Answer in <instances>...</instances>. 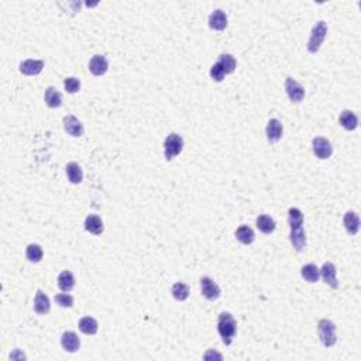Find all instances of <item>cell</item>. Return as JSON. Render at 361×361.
<instances>
[{"mask_svg": "<svg viewBox=\"0 0 361 361\" xmlns=\"http://www.w3.org/2000/svg\"><path fill=\"white\" fill-rule=\"evenodd\" d=\"M217 331L223 339L224 344H231V341L236 336L237 331V322L234 321L233 315L229 312H223L219 315V321H217Z\"/></svg>", "mask_w": 361, "mask_h": 361, "instance_id": "cell-1", "label": "cell"}, {"mask_svg": "<svg viewBox=\"0 0 361 361\" xmlns=\"http://www.w3.org/2000/svg\"><path fill=\"white\" fill-rule=\"evenodd\" d=\"M326 34H327V24L325 21H318L315 24V27L312 29L311 37L308 41V51L311 54H316L319 51Z\"/></svg>", "mask_w": 361, "mask_h": 361, "instance_id": "cell-2", "label": "cell"}, {"mask_svg": "<svg viewBox=\"0 0 361 361\" xmlns=\"http://www.w3.org/2000/svg\"><path fill=\"white\" fill-rule=\"evenodd\" d=\"M319 327V337L325 347H331L336 344L337 336H336V325L329 319H322L318 325Z\"/></svg>", "mask_w": 361, "mask_h": 361, "instance_id": "cell-3", "label": "cell"}, {"mask_svg": "<svg viewBox=\"0 0 361 361\" xmlns=\"http://www.w3.org/2000/svg\"><path fill=\"white\" fill-rule=\"evenodd\" d=\"M183 148V139L177 133H171L170 136L164 141V154L165 160L171 161L175 158Z\"/></svg>", "mask_w": 361, "mask_h": 361, "instance_id": "cell-4", "label": "cell"}, {"mask_svg": "<svg viewBox=\"0 0 361 361\" xmlns=\"http://www.w3.org/2000/svg\"><path fill=\"white\" fill-rule=\"evenodd\" d=\"M201 289L202 295L209 301H216L221 293L219 285L209 277H203L201 280Z\"/></svg>", "mask_w": 361, "mask_h": 361, "instance_id": "cell-5", "label": "cell"}, {"mask_svg": "<svg viewBox=\"0 0 361 361\" xmlns=\"http://www.w3.org/2000/svg\"><path fill=\"white\" fill-rule=\"evenodd\" d=\"M285 90H287L288 98L293 103H301L305 98V89L302 88L301 83H298L292 78H287V80H285Z\"/></svg>", "mask_w": 361, "mask_h": 361, "instance_id": "cell-6", "label": "cell"}, {"mask_svg": "<svg viewBox=\"0 0 361 361\" xmlns=\"http://www.w3.org/2000/svg\"><path fill=\"white\" fill-rule=\"evenodd\" d=\"M313 145V152L318 158L321 160H327L333 152V147H331L330 141L323 139V137H316L312 141Z\"/></svg>", "mask_w": 361, "mask_h": 361, "instance_id": "cell-7", "label": "cell"}, {"mask_svg": "<svg viewBox=\"0 0 361 361\" xmlns=\"http://www.w3.org/2000/svg\"><path fill=\"white\" fill-rule=\"evenodd\" d=\"M336 274H337V271H336V267H334L333 262H325L323 264L321 270L322 278L327 285H330L333 289L339 288V282H337V278H336Z\"/></svg>", "mask_w": 361, "mask_h": 361, "instance_id": "cell-8", "label": "cell"}, {"mask_svg": "<svg viewBox=\"0 0 361 361\" xmlns=\"http://www.w3.org/2000/svg\"><path fill=\"white\" fill-rule=\"evenodd\" d=\"M109 70V62L106 60V57L103 55H95L92 57L89 62V71L95 75V76H102L105 75Z\"/></svg>", "mask_w": 361, "mask_h": 361, "instance_id": "cell-9", "label": "cell"}, {"mask_svg": "<svg viewBox=\"0 0 361 361\" xmlns=\"http://www.w3.org/2000/svg\"><path fill=\"white\" fill-rule=\"evenodd\" d=\"M64 129L72 137H80L83 134V124L75 116H65L64 117Z\"/></svg>", "mask_w": 361, "mask_h": 361, "instance_id": "cell-10", "label": "cell"}, {"mask_svg": "<svg viewBox=\"0 0 361 361\" xmlns=\"http://www.w3.org/2000/svg\"><path fill=\"white\" fill-rule=\"evenodd\" d=\"M61 344H62L64 350L70 351V353H75V351L79 350L80 347L79 337L73 331H65L62 334V337H61Z\"/></svg>", "mask_w": 361, "mask_h": 361, "instance_id": "cell-11", "label": "cell"}, {"mask_svg": "<svg viewBox=\"0 0 361 361\" xmlns=\"http://www.w3.org/2000/svg\"><path fill=\"white\" fill-rule=\"evenodd\" d=\"M282 133H284V129H282L281 121L278 119H271L267 124V139L271 144L280 141V139L282 137Z\"/></svg>", "mask_w": 361, "mask_h": 361, "instance_id": "cell-12", "label": "cell"}, {"mask_svg": "<svg viewBox=\"0 0 361 361\" xmlns=\"http://www.w3.org/2000/svg\"><path fill=\"white\" fill-rule=\"evenodd\" d=\"M289 239H291L293 249L296 251H302L305 247H306V233H305V230H303L302 226L291 229V236H289Z\"/></svg>", "mask_w": 361, "mask_h": 361, "instance_id": "cell-13", "label": "cell"}, {"mask_svg": "<svg viewBox=\"0 0 361 361\" xmlns=\"http://www.w3.org/2000/svg\"><path fill=\"white\" fill-rule=\"evenodd\" d=\"M44 68V61L26 60L20 64V72L24 75H38Z\"/></svg>", "mask_w": 361, "mask_h": 361, "instance_id": "cell-14", "label": "cell"}, {"mask_svg": "<svg viewBox=\"0 0 361 361\" xmlns=\"http://www.w3.org/2000/svg\"><path fill=\"white\" fill-rule=\"evenodd\" d=\"M227 26V16L223 10H215L209 17V27L213 30L221 31Z\"/></svg>", "mask_w": 361, "mask_h": 361, "instance_id": "cell-15", "label": "cell"}, {"mask_svg": "<svg viewBox=\"0 0 361 361\" xmlns=\"http://www.w3.org/2000/svg\"><path fill=\"white\" fill-rule=\"evenodd\" d=\"M50 299L48 296L44 293V292L38 289L36 293V299H34V311L37 312L38 315H45L50 312Z\"/></svg>", "mask_w": 361, "mask_h": 361, "instance_id": "cell-16", "label": "cell"}, {"mask_svg": "<svg viewBox=\"0 0 361 361\" xmlns=\"http://www.w3.org/2000/svg\"><path fill=\"white\" fill-rule=\"evenodd\" d=\"M343 223H344L346 230L350 234H353V236L357 234V231L360 229V217L356 212H347L343 217Z\"/></svg>", "mask_w": 361, "mask_h": 361, "instance_id": "cell-17", "label": "cell"}, {"mask_svg": "<svg viewBox=\"0 0 361 361\" xmlns=\"http://www.w3.org/2000/svg\"><path fill=\"white\" fill-rule=\"evenodd\" d=\"M85 229L92 233V234H95V236H99L102 234V231H103V221L99 216H96V215H89L88 217H86V220H85Z\"/></svg>", "mask_w": 361, "mask_h": 361, "instance_id": "cell-18", "label": "cell"}, {"mask_svg": "<svg viewBox=\"0 0 361 361\" xmlns=\"http://www.w3.org/2000/svg\"><path fill=\"white\" fill-rule=\"evenodd\" d=\"M58 287H60L61 291L70 292L75 287V278H73V274L71 271H62L58 277Z\"/></svg>", "mask_w": 361, "mask_h": 361, "instance_id": "cell-19", "label": "cell"}, {"mask_svg": "<svg viewBox=\"0 0 361 361\" xmlns=\"http://www.w3.org/2000/svg\"><path fill=\"white\" fill-rule=\"evenodd\" d=\"M44 98H45V103H47L48 108H60L61 105H62V95H61V92H58V90L55 89V88H52V86L45 89Z\"/></svg>", "mask_w": 361, "mask_h": 361, "instance_id": "cell-20", "label": "cell"}, {"mask_svg": "<svg viewBox=\"0 0 361 361\" xmlns=\"http://www.w3.org/2000/svg\"><path fill=\"white\" fill-rule=\"evenodd\" d=\"M257 227L264 234H271L275 230V220L270 217L268 215H260L257 217Z\"/></svg>", "mask_w": 361, "mask_h": 361, "instance_id": "cell-21", "label": "cell"}, {"mask_svg": "<svg viewBox=\"0 0 361 361\" xmlns=\"http://www.w3.org/2000/svg\"><path fill=\"white\" fill-rule=\"evenodd\" d=\"M340 123L346 130H356L359 126V119L353 111L344 110L340 114Z\"/></svg>", "mask_w": 361, "mask_h": 361, "instance_id": "cell-22", "label": "cell"}, {"mask_svg": "<svg viewBox=\"0 0 361 361\" xmlns=\"http://www.w3.org/2000/svg\"><path fill=\"white\" fill-rule=\"evenodd\" d=\"M236 237H237V240L243 243V244H246V246H249L251 244L253 241L255 240V234H254V230L249 227V226H246V224H243L240 226L237 231H236Z\"/></svg>", "mask_w": 361, "mask_h": 361, "instance_id": "cell-23", "label": "cell"}, {"mask_svg": "<svg viewBox=\"0 0 361 361\" xmlns=\"http://www.w3.org/2000/svg\"><path fill=\"white\" fill-rule=\"evenodd\" d=\"M65 171H67V177H68V180H70L72 183H80L82 180H83L82 168H80L76 162H70V164L67 165Z\"/></svg>", "mask_w": 361, "mask_h": 361, "instance_id": "cell-24", "label": "cell"}, {"mask_svg": "<svg viewBox=\"0 0 361 361\" xmlns=\"http://www.w3.org/2000/svg\"><path fill=\"white\" fill-rule=\"evenodd\" d=\"M301 274L306 281L313 284V282H318V280H319V277H321V270H319L315 264H308V265H305V267L302 268Z\"/></svg>", "mask_w": 361, "mask_h": 361, "instance_id": "cell-25", "label": "cell"}, {"mask_svg": "<svg viewBox=\"0 0 361 361\" xmlns=\"http://www.w3.org/2000/svg\"><path fill=\"white\" fill-rule=\"evenodd\" d=\"M78 326H79V330L85 334H95L98 331V322H96V319L89 318V316L82 318L78 323Z\"/></svg>", "mask_w": 361, "mask_h": 361, "instance_id": "cell-26", "label": "cell"}, {"mask_svg": "<svg viewBox=\"0 0 361 361\" xmlns=\"http://www.w3.org/2000/svg\"><path fill=\"white\" fill-rule=\"evenodd\" d=\"M172 296L177 301H185V299H188V296H189V287L186 284H183V282H177L172 287Z\"/></svg>", "mask_w": 361, "mask_h": 361, "instance_id": "cell-27", "label": "cell"}, {"mask_svg": "<svg viewBox=\"0 0 361 361\" xmlns=\"http://www.w3.org/2000/svg\"><path fill=\"white\" fill-rule=\"evenodd\" d=\"M288 223H289L291 229L302 226L303 224V213L298 208H291L288 212Z\"/></svg>", "mask_w": 361, "mask_h": 361, "instance_id": "cell-28", "label": "cell"}, {"mask_svg": "<svg viewBox=\"0 0 361 361\" xmlns=\"http://www.w3.org/2000/svg\"><path fill=\"white\" fill-rule=\"evenodd\" d=\"M219 64H220V67L223 68L226 75L234 72V70H236V60L233 58V55H230V54H221Z\"/></svg>", "mask_w": 361, "mask_h": 361, "instance_id": "cell-29", "label": "cell"}, {"mask_svg": "<svg viewBox=\"0 0 361 361\" xmlns=\"http://www.w3.org/2000/svg\"><path fill=\"white\" fill-rule=\"evenodd\" d=\"M26 257L31 262H38L42 258V249L38 244H30L26 250Z\"/></svg>", "mask_w": 361, "mask_h": 361, "instance_id": "cell-30", "label": "cell"}, {"mask_svg": "<svg viewBox=\"0 0 361 361\" xmlns=\"http://www.w3.org/2000/svg\"><path fill=\"white\" fill-rule=\"evenodd\" d=\"M64 86H65V90L68 93H76L80 89V82L79 79L71 76V78H67V79L64 80Z\"/></svg>", "mask_w": 361, "mask_h": 361, "instance_id": "cell-31", "label": "cell"}, {"mask_svg": "<svg viewBox=\"0 0 361 361\" xmlns=\"http://www.w3.org/2000/svg\"><path fill=\"white\" fill-rule=\"evenodd\" d=\"M55 302L62 308H72L73 298L71 296L70 293H58V295H55Z\"/></svg>", "mask_w": 361, "mask_h": 361, "instance_id": "cell-32", "label": "cell"}, {"mask_svg": "<svg viewBox=\"0 0 361 361\" xmlns=\"http://www.w3.org/2000/svg\"><path fill=\"white\" fill-rule=\"evenodd\" d=\"M224 71H223V68L220 67V64L217 62V64H215L213 67L211 68V76H212V79L213 80H216V82H221L223 80V78H224Z\"/></svg>", "mask_w": 361, "mask_h": 361, "instance_id": "cell-33", "label": "cell"}, {"mask_svg": "<svg viewBox=\"0 0 361 361\" xmlns=\"http://www.w3.org/2000/svg\"><path fill=\"white\" fill-rule=\"evenodd\" d=\"M213 357H217V359H223V356L221 354H219V353H213V350H209V353L208 354H205L203 356V359H206V360H209V359H213Z\"/></svg>", "mask_w": 361, "mask_h": 361, "instance_id": "cell-34", "label": "cell"}]
</instances>
